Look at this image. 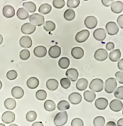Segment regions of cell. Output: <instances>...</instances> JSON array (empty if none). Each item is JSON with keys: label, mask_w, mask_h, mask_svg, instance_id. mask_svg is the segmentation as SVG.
I'll use <instances>...</instances> for the list:
<instances>
[{"label": "cell", "mask_w": 123, "mask_h": 126, "mask_svg": "<svg viewBox=\"0 0 123 126\" xmlns=\"http://www.w3.org/2000/svg\"><path fill=\"white\" fill-rule=\"evenodd\" d=\"M118 68H119V70L123 71V59L119 61V62H118Z\"/></svg>", "instance_id": "obj_51"}, {"label": "cell", "mask_w": 123, "mask_h": 126, "mask_svg": "<svg viewBox=\"0 0 123 126\" xmlns=\"http://www.w3.org/2000/svg\"><path fill=\"white\" fill-rule=\"evenodd\" d=\"M9 126H18L16 124H11V125H9Z\"/></svg>", "instance_id": "obj_57"}, {"label": "cell", "mask_w": 123, "mask_h": 126, "mask_svg": "<svg viewBox=\"0 0 123 126\" xmlns=\"http://www.w3.org/2000/svg\"><path fill=\"white\" fill-rule=\"evenodd\" d=\"M68 121V114L66 111L58 113L55 116L54 123L56 126H63L66 124Z\"/></svg>", "instance_id": "obj_1"}, {"label": "cell", "mask_w": 123, "mask_h": 126, "mask_svg": "<svg viewBox=\"0 0 123 126\" xmlns=\"http://www.w3.org/2000/svg\"><path fill=\"white\" fill-rule=\"evenodd\" d=\"M37 114L34 111H30L26 114V120L28 122H33L36 119Z\"/></svg>", "instance_id": "obj_39"}, {"label": "cell", "mask_w": 123, "mask_h": 126, "mask_svg": "<svg viewBox=\"0 0 123 126\" xmlns=\"http://www.w3.org/2000/svg\"><path fill=\"white\" fill-rule=\"evenodd\" d=\"M2 42H3V37L1 34H0V45L2 44Z\"/></svg>", "instance_id": "obj_55"}, {"label": "cell", "mask_w": 123, "mask_h": 126, "mask_svg": "<svg viewBox=\"0 0 123 126\" xmlns=\"http://www.w3.org/2000/svg\"><path fill=\"white\" fill-rule=\"evenodd\" d=\"M16 105H17L16 101L12 98H7L4 101V106L6 109L7 110H14L16 107Z\"/></svg>", "instance_id": "obj_29"}, {"label": "cell", "mask_w": 123, "mask_h": 126, "mask_svg": "<svg viewBox=\"0 0 123 126\" xmlns=\"http://www.w3.org/2000/svg\"><path fill=\"white\" fill-rule=\"evenodd\" d=\"M33 53H34V55L37 57H44L47 55V49L43 46H38L34 48Z\"/></svg>", "instance_id": "obj_19"}, {"label": "cell", "mask_w": 123, "mask_h": 126, "mask_svg": "<svg viewBox=\"0 0 123 126\" xmlns=\"http://www.w3.org/2000/svg\"><path fill=\"white\" fill-rule=\"evenodd\" d=\"M2 87V82H1V81H0V90L1 89Z\"/></svg>", "instance_id": "obj_56"}, {"label": "cell", "mask_w": 123, "mask_h": 126, "mask_svg": "<svg viewBox=\"0 0 123 126\" xmlns=\"http://www.w3.org/2000/svg\"><path fill=\"white\" fill-rule=\"evenodd\" d=\"M106 49L108 50H112L114 48V44L112 42H108L106 44Z\"/></svg>", "instance_id": "obj_49"}, {"label": "cell", "mask_w": 123, "mask_h": 126, "mask_svg": "<svg viewBox=\"0 0 123 126\" xmlns=\"http://www.w3.org/2000/svg\"><path fill=\"white\" fill-rule=\"evenodd\" d=\"M94 126H104L105 124V119L103 116H97L93 119Z\"/></svg>", "instance_id": "obj_38"}, {"label": "cell", "mask_w": 123, "mask_h": 126, "mask_svg": "<svg viewBox=\"0 0 123 126\" xmlns=\"http://www.w3.org/2000/svg\"><path fill=\"white\" fill-rule=\"evenodd\" d=\"M117 87L116 79L114 78H109L107 79L105 84V91L107 93L111 94L115 91Z\"/></svg>", "instance_id": "obj_3"}, {"label": "cell", "mask_w": 123, "mask_h": 126, "mask_svg": "<svg viewBox=\"0 0 123 126\" xmlns=\"http://www.w3.org/2000/svg\"><path fill=\"white\" fill-rule=\"evenodd\" d=\"M108 57V52L103 49H99L95 51L94 58L98 61H104Z\"/></svg>", "instance_id": "obj_10"}, {"label": "cell", "mask_w": 123, "mask_h": 126, "mask_svg": "<svg viewBox=\"0 0 123 126\" xmlns=\"http://www.w3.org/2000/svg\"><path fill=\"white\" fill-rule=\"evenodd\" d=\"M68 100L73 105H78L82 101V96L78 92H73L69 95Z\"/></svg>", "instance_id": "obj_15"}, {"label": "cell", "mask_w": 123, "mask_h": 126, "mask_svg": "<svg viewBox=\"0 0 123 126\" xmlns=\"http://www.w3.org/2000/svg\"><path fill=\"white\" fill-rule=\"evenodd\" d=\"M30 56V53L29 50L27 49H23L20 52V58L22 60H27V59H29Z\"/></svg>", "instance_id": "obj_45"}, {"label": "cell", "mask_w": 123, "mask_h": 126, "mask_svg": "<svg viewBox=\"0 0 123 126\" xmlns=\"http://www.w3.org/2000/svg\"><path fill=\"white\" fill-rule=\"evenodd\" d=\"M44 29L47 32H52L55 29V24L52 21H46L44 24Z\"/></svg>", "instance_id": "obj_36"}, {"label": "cell", "mask_w": 123, "mask_h": 126, "mask_svg": "<svg viewBox=\"0 0 123 126\" xmlns=\"http://www.w3.org/2000/svg\"><path fill=\"white\" fill-rule=\"evenodd\" d=\"M36 27L31 23H25L21 27V32L25 34H31L36 30Z\"/></svg>", "instance_id": "obj_7"}, {"label": "cell", "mask_w": 123, "mask_h": 126, "mask_svg": "<svg viewBox=\"0 0 123 126\" xmlns=\"http://www.w3.org/2000/svg\"><path fill=\"white\" fill-rule=\"evenodd\" d=\"M71 126H84L83 121L80 118H75L71 121Z\"/></svg>", "instance_id": "obj_46"}, {"label": "cell", "mask_w": 123, "mask_h": 126, "mask_svg": "<svg viewBox=\"0 0 123 126\" xmlns=\"http://www.w3.org/2000/svg\"><path fill=\"white\" fill-rule=\"evenodd\" d=\"M17 16L19 19L23 20H26L27 18H28L29 14L25 9L21 7L17 10Z\"/></svg>", "instance_id": "obj_28"}, {"label": "cell", "mask_w": 123, "mask_h": 126, "mask_svg": "<svg viewBox=\"0 0 123 126\" xmlns=\"http://www.w3.org/2000/svg\"><path fill=\"white\" fill-rule=\"evenodd\" d=\"M114 0H102V3L105 7H109L113 3Z\"/></svg>", "instance_id": "obj_48"}, {"label": "cell", "mask_w": 123, "mask_h": 126, "mask_svg": "<svg viewBox=\"0 0 123 126\" xmlns=\"http://www.w3.org/2000/svg\"><path fill=\"white\" fill-rule=\"evenodd\" d=\"M11 94L14 98L16 99H20L24 95V91L19 86H15L11 90Z\"/></svg>", "instance_id": "obj_14"}, {"label": "cell", "mask_w": 123, "mask_h": 126, "mask_svg": "<svg viewBox=\"0 0 123 126\" xmlns=\"http://www.w3.org/2000/svg\"><path fill=\"white\" fill-rule=\"evenodd\" d=\"M61 54V48L59 46H52L49 50V55L52 59L58 58Z\"/></svg>", "instance_id": "obj_17"}, {"label": "cell", "mask_w": 123, "mask_h": 126, "mask_svg": "<svg viewBox=\"0 0 123 126\" xmlns=\"http://www.w3.org/2000/svg\"><path fill=\"white\" fill-rule=\"evenodd\" d=\"M80 4V0H68L67 6L69 8H76Z\"/></svg>", "instance_id": "obj_44"}, {"label": "cell", "mask_w": 123, "mask_h": 126, "mask_svg": "<svg viewBox=\"0 0 123 126\" xmlns=\"http://www.w3.org/2000/svg\"><path fill=\"white\" fill-rule=\"evenodd\" d=\"M23 6L26 9L27 11L28 12H34L36 10V6L35 4L33 2H25L23 3Z\"/></svg>", "instance_id": "obj_34"}, {"label": "cell", "mask_w": 123, "mask_h": 126, "mask_svg": "<svg viewBox=\"0 0 123 126\" xmlns=\"http://www.w3.org/2000/svg\"><path fill=\"white\" fill-rule=\"evenodd\" d=\"M89 89L93 92H99L103 89V81L100 78L92 80L89 85Z\"/></svg>", "instance_id": "obj_2"}, {"label": "cell", "mask_w": 123, "mask_h": 126, "mask_svg": "<svg viewBox=\"0 0 123 126\" xmlns=\"http://www.w3.org/2000/svg\"><path fill=\"white\" fill-rule=\"evenodd\" d=\"M106 126H116V124L114 121H109L106 124Z\"/></svg>", "instance_id": "obj_53"}, {"label": "cell", "mask_w": 123, "mask_h": 126, "mask_svg": "<svg viewBox=\"0 0 123 126\" xmlns=\"http://www.w3.org/2000/svg\"><path fill=\"white\" fill-rule=\"evenodd\" d=\"M84 98L87 102H92L96 98V94L95 92L91 91H86L84 93Z\"/></svg>", "instance_id": "obj_27"}, {"label": "cell", "mask_w": 123, "mask_h": 126, "mask_svg": "<svg viewBox=\"0 0 123 126\" xmlns=\"http://www.w3.org/2000/svg\"><path fill=\"white\" fill-rule=\"evenodd\" d=\"M117 126H123V119L121 118L117 123Z\"/></svg>", "instance_id": "obj_54"}, {"label": "cell", "mask_w": 123, "mask_h": 126, "mask_svg": "<svg viewBox=\"0 0 123 126\" xmlns=\"http://www.w3.org/2000/svg\"><path fill=\"white\" fill-rule=\"evenodd\" d=\"M93 37L95 39L99 41H103L106 38V31L103 28H97L93 32Z\"/></svg>", "instance_id": "obj_13"}, {"label": "cell", "mask_w": 123, "mask_h": 126, "mask_svg": "<svg viewBox=\"0 0 123 126\" xmlns=\"http://www.w3.org/2000/svg\"><path fill=\"white\" fill-rule=\"evenodd\" d=\"M2 14L6 18H12L15 15V9L12 6L7 5L2 9Z\"/></svg>", "instance_id": "obj_21"}, {"label": "cell", "mask_w": 123, "mask_h": 126, "mask_svg": "<svg viewBox=\"0 0 123 126\" xmlns=\"http://www.w3.org/2000/svg\"><path fill=\"white\" fill-rule=\"evenodd\" d=\"M0 126H5V124H2V123H0Z\"/></svg>", "instance_id": "obj_58"}, {"label": "cell", "mask_w": 123, "mask_h": 126, "mask_svg": "<svg viewBox=\"0 0 123 126\" xmlns=\"http://www.w3.org/2000/svg\"><path fill=\"white\" fill-rule=\"evenodd\" d=\"M115 76L116 78V80L119 82V84H123V71H118L115 73Z\"/></svg>", "instance_id": "obj_47"}, {"label": "cell", "mask_w": 123, "mask_h": 126, "mask_svg": "<svg viewBox=\"0 0 123 126\" xmlns=\"http://www.w3.org/2000/svg\"><path fill=\"white\" fill-rule=\"evenodd\" d=\"M90 33L87 30H83L79 32L75 36V40L77 43H84L88 39Z\"/></svg>", "instance_id": "obj_6"}, {"label": "cell", "mask_w": 123, "mask_h": 126, "mask_svg": "<svg viewBox=\"0 0 123 126\" xmlns=\"http://www.w3.org/2000/svg\"><path fill=\"white\" fill-rule=\"evenodd\" d=\"M52 4L55 8L62 9L65 6V2L64 0H54Z\"/></svg>", "instance_id": "obj_42"}, {"label": "cell", "mask_w": 123, "mask_h": 126, "mask_svg": "<svg viewBox=\"0 0 123 126\" xmlns=\"http://www.w3.org/2000/svg\"><path fill=\"white\" fill-rule=\"evenodd\" d=\"M65 19L67 21H71L75 18V12L71 9H68L65 11L63 14Z\"/></svg>", "instance_id": "obj_32"}, {"label": "cell", "mask_w": 123, "mask_h": 126, "mask_svg": "<svg viewBox=\"0 0 123 126\" xmlns=\"http://www.w3.org/2000/svg\"><path fill=\"white\" fill-rule=\"evenodd\" d=\"M106 31L109 35L114 36L118 33L119 28L114 22H109L106 24Z\"/></svg>", "instance_id": "obj_5"}, {"label": "cell", "mask_w": 123, "mask_h": 126, "mask_svg": "<svg viewBox=\"0 0 123 126\" xmlns=\"http://www.w3.org/2000/svg\"><path fill=\"white\" fill-rule=\"evenodd\" d=\"M44 108L47 111H53L56 108V105L54 102L51 100H47L44 103Z\"/></svg>", "instance_id": "obj_30"}, {"label": "cell", "mask_w": 123, "mask_h": 126, "mask_svg": "<svg viewBox=\"0 0 123 126\" xmlns=\"http://www.w3.org/2000/svg\"><path fill=\"white\" fill-rule=\"evenodd\" d=\"M20 45L23 48H30L32 46L33 41L28 36H23L20 39Z\"/></svg>", "instance_id": "obj_18"}, {"label": "cell", "mask_w": 123, "mask_h": 126, "mask_svg": "<svg viewBox=\"0 0 123 126\" xmlns=\"http://www.w3.org/2000/svg\"><path fill=\"white\" fill-rule=\"evenodd\" d=\"M121 56V53L119 49L112 50L109 54V58L112 62H117L119 60Z\"/></svg>", "instance_id": "obj_26"}, {"label": "cell", "mask_w": 123, "mask_h": 126, "mask_svg": "<svg viewBox=\"0 0 123 126\" xmlns=\"http://www.w3.org/2000/svg\"><path fill=\"white\" fill-rule=\"evenodd\" d=\"M39 80L36 77H31L27 80V86L30 89H34L39 86Z\"/></svg>", "instance_id": "obj_23"}, {"label": "cell", "mask_w": 123, "mask_h": 126, "mask_svg": "<svg viewBox=\"0 0 123 126\" xmlns=\"http://www.w3.org/2000/svg\"><path fill=\"white\" fill-rule=\"evenodd\" d=\"M17 76H18V73H17V72L15 70H9V71H7V74H6V77H7V78L9 80H11V81L17 78Z\"/></svg>", "instance_id": "obj_40"}, {"label": "cell", "mask_w": 123, "mask_h": 126, "mask_svg": "<svg viewBox=\"0 0 123 126\" xmlns=\"http://www.w3.org/2000/svg\"><path fill=\"white\" fill-rule=\"evenodd\" d=\"M31 126H44L43 124L42 123V122L40 121H38V122H35V123H33L32 124Z\"/></svg>", "instance_id": "obj_52"}, {"label": "cell", "mask_w": 123, "mask_h": 126, "mask_svg": "<svg viewBox=\"0 0 123 126\" xmlns=\"http://www.w3.org/2000/svg\"><path fill=\"white\" fill-rule=\"evenodd\" d=\"M114 95L118 99L123 100V86H120L116 90Z\"/></svg>", "instance_id": "obj_43"}, {"label": "cell", "mask_w": 123, "mask_h": 126, "mask_svg": "<svg viewBox=\"0 0 123 126\" xmlns=\"http://www.w3.org/2000/svg\"><path fill=\"white\" fill-rule=\"evenodd\" d=\"M15 115L11 111H6L2 115V121L6 124H10L14 121Z\"/></svg>", "instance_id": "obj_11"}, {"label": "cell", "mask_w": 123, "mask_h": 126, "mask_svg": "<svg viewBox=\"0 0 123 126\" xmlns=\"http://www.w3.org/2000/svg\"><path fill=\"white\" fill-rule=\"evenodd\" d=\"M66 76L70 81L75 82L79 76V73L75 68H70L66 71Z\"/></svg>", "instance_id": "obj_12"}, {"label": "cell", "mask_w": 123, "mask_h": 126, "mask_svg": "<svg viewBox=\"0 0 123 126\" xmlns=\"http://www.w3.org/2000/svg\"><path fill=\"white\" fill-rule=\"evenodd\" d=\"M111 9L112 12L115 14H119L123 12V4L121 1L113 2L111 5Z\"/></svg>", "instance_id": "obj_22"}, {"label": "cell", "mask_w": 123, "mask_h": 126, "mask_svg": "<svg viewBox=\"0 0 123 126\" xmlns=\"http://www.w3.org/2000/svg\"><path fill=\"white\" fill-rule=\"evenodd\" d=\"M70 59L67 57H62L59 60V66L62 69H66L70 66Z\"/></svg>", "instance_id": "obj_33"}, {"label": "cell", "mask_w": 123, "mask_h": 126, "mask_svg": "<svg viewBox=\"0 0 123 126\" xmlns=\"http://www.w3.org/2000/svg\"><path fill=\"white\" fill-rule=\"evenodd\" d=\"M108 105V102L106 98L101 97L96 100L95 102V106L96 108L100 110H103L107 107Z\"/></svg>", "instance_id": "obj_20"}, {"label": "cell", "mask_w": 123, "mask_h": 126, "mask_svg": "<svg viewBox=\"0 0 123 126\" xmlns=\"http://www.w3.org/2000/svg\"><path fill=\"white\" fill-rule=\"evenodd\" d=\"M123 107V102L119 100H113L109 103V108L114 112H119L121 111Z\"/></svg>", "instance_id": "obj_9"}, {"label": "cell", "mask_w": 123, "mask_h": 126, "mask_svg": "<svg viewBox=\"0 0 123 126\" xmlns=\"http://www.w3.org/2000/svg\"><path fill=\"white\" fill-rule=\"evenodd\" d=\"M71 54L73 57L75 59H81L84 56V50L80 47H75L71 49Z\"/></svg>", "instance_id": "obj_16"}, {"label": "cell", "mask_w": 123, "mask_h": 126, "mask_svg": "<svg viewBox=\"0 0 123 126\" xmlns=\"http://www.w3.org/2000/svg\"><path fill=\"white\" fill-rule=\"evenodd\" d=\"M23 1H26V0H23Z\"/></svg>", "instance_id": "obj_60"}, {"label": "cell", "mask_w": 123, "mask_h": 126, "mask_svg": "<svg viewBox=\"0 0 123 126\" xmlns=\"http://www.w3.org/2000/svg\"><path fill=\"white\" fill-rule=\"evenodd\" d=\"M28 17L31 23L35 25L36 27L41 26L44 23V17L39 14H33Z\"/></svg>", "instance_id": "obj_4"}, {"label": "cell", "mask_w": 123, "mask_h": 126, "mask_svg": "<svg viewBox=\"0 0 123 126\" xmlns=\"http://www.w3.org/2000/svg\"><path fill=\"white\" fill-rule=\"evenodd\" d=\"M60 85L63 89H67L71 86V81L67 78H63L60 80Z\"/></svg>", "instance_id": "obj_41"}, {"label": "cell", "mask_w": 123, "mask_h": 126, "mask_svg": "<svg viewBox=\"0 0 123 126\" xmlns=\"http://www.w3.org/2000/svg\"><path fill=\"white\" fill-rule=\"evenodd\" d=\"M47 94L44 90H38L36 92V98L41 101L46 100V98H47Z\"/></svg>", "instance_id": "obj_37"}, {"label": "cell", "mask_w": 123, "mask_h": 126, "mask_svg": "<svg viewBox=\"0 0 123 126\" xmlns=\"http://www.w3.org/2000/svg\"><path fill=\"white\" fill-rule=\"evenodd\" d=\"M117 22L119 24V26L121 27V28H123V15L121 14L118 17L117 19Z\"/></svg>", "instance_id": "obj_50"}, {"label": "cell", "mask_w": 123, "mask_h": 126, "mask_svg": "<svg viewBox=\"0 0 123 126\" xmlns=\"http://www.w3.org/2000/svg\"><path fill=\"white\" fill-rule=\"evenodd\" d=\"M84 1H88V0H84Z\"/></svg>", "instance_id": "obj_59"}, {"label": "cell", "mask_w": 123, "mask_h": 126, "mask_svg": "<svg viewBox=\"0 0 123 126\" xmlns=\"http://www.w3.org/2000/svg\"><path fill=\"white\" fill-rule=\"evenodd\" d=\"M59 82L55 79H50L46 82V87L49 90L54 91L58 88Z\"/></svg>", "instance_id": "obj_25"}, {"label": "cell", "mask_w": 123, "mask_h": 126, "mask_svg": "<svg viewBox=\"0 0 123 126\" xmlns=\"http://www.w3.org/2000/svg\"><path fill=\"white\" fill-rule=\"evenodd\" d=\"M70 105L68 102L66 100H62L57 104V108L61 111H65L70 108Z\"/></svg>", "instance_id": "obj_35"}, {"label": "cell", "mask_w": 123, "mask_h": 126, "mask_svg": "<svg viewBox=\"0 0 123 126\" xmlns=\"http://www.w3.org/2000/svg\"><path fill=\"white\" fill-rule=\"evenodd\" d=\"M51 11L52 6L47 3L43 4L42 5H41L39 7V9H38V11L43 14H47L50 13Z\"/></svg>", "instance_id": "obj_31"}, {"label": "cell", "mask_w": 123, "mask_h": 126, "mask_svg": "<svg viewBox=\"0 0 123 126\" xmlns=\"http://www.w3.org/2000/svg\"><path fill=\"white\" fill-rule=\"evenodd\" d=\"M97 19L94 16H90L86 17L84 20V25L89 29H93L97 25Z\"/></svg>", "instance_id": "obj_8"}, {"label": "cell", "mask_w": 123, "mask_h": 126, "mask_svg": "<svg viewBox=\"0 0 123 126\" xmlns=\"http://www.w3.org/2000/svg\"><path fill=\"white\" fill-rule=\"evenodd\" d=\"M88 85V81L85 78H81L76 82V87L77 90L80 91H84L87 89Z\"/></svg>", "instance_id": "obj_24"}]
</instances>
